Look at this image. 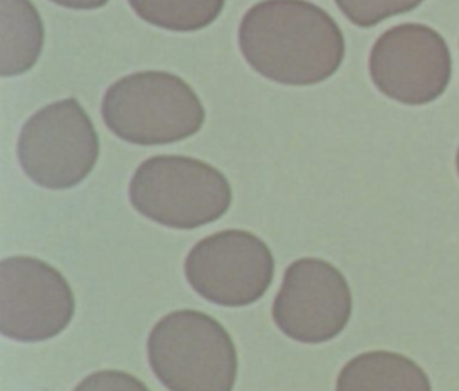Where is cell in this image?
<instances>
[{
	"instance_id": "1",
	"label": "cell",
	"mask_w": 459,
	"mask_h": 391,
	"mask_svg": "<svg viewBox=\"0 0 459 391\" xmlns=\"http://www.w3.org/2000/svg\"><path fill=\"white\" fill-rule=\"evenodd\" d=\"M238 45L260 75L289 86L317 84L344 59L337 23L323 9L299 0L255 5L242 20Z\"/></svg>"
},
{
	"instance_id": "2",
	"label": "cell",
	"mask_w": 459,
	"mask_h": 391,
	"mask_svg": "<svg viewBox=\"0 0 459 391\" xmlns=\"http://www.w3.org/2000/svg\"><path fill=\"white\" fill-rule=\"evenodd\" d=\"M147 359L169 391H233L238 353L226 326L195 308L160 317L147 337Z\"/></svg>"
},
{
	"instance_id": "3",
	"label": "cell",
	"mask_w": 459,
	"mask_h": 391,
	"mask_svg": "<svg viewBox=\"0 0 459 391\" xmlns=\"http://www.w3.org/2000/svg\"><path fill=\"white\" fill-rule=\"evenodd\" d=\"M204 108L192 86L169 72L147 70L115 81L102 99L109 131L134 145H163L194 136Z\"/></svg>"
},
{
	"instance_id": "4",
	"label": "cell",
	"mask_w": 459,
	"mask_h": 391,
	"mask_svg": "<svg viewBox=\"0 0 459 391\" xmlns=\"http://www.w3.org/2000/svg\"><path fill=\"white\" fill-rule=\"evenodd\" d=\"M231 199V185L219 169L181 154L147 158L129 183L133 208L174 230H194L221 219Z\"/></svg>"
},
{
	"instance_id": "5",
	"label": "cell",
	"mask_w": 459,
	"mask_h": 391,
	"mask_svg": "<svg viewBox=\"0 0 459 391\" xmlns=\"http://www.w3.org/2000/svg\"><path fill=\"white\" fill-rule=\"evenodd\" d=\"M99 136L77 99L43 106L22 127L16 152L39 187L65 190L84 181L99 160Z\"/></svg>"
},
{
	"instance_id": "6",
	"label": "cell",
	"mask_w": 459,
	"mask_h": 391,
	"mask_svg": "<svg viewBox=\"0 0 459 391\" xmlns=\"http://www.w3.org/2000/svg\"><path fill=\"white\" fill-rule=\"evenodd\" d=\"M185 276L204 300L221 307H247L258 301L274 278L269 246L246 230L212 233L188 251Z\"/></svg>"
},
{
	"instance_id": "7",
	"label": "cell",
	"mask_w": 459,
	"mask_h": 391,
	"mask_svg": "<svg viewBox=\"0 0 459 391\" xmlns=\"http://www.w3.org/2000/svg\"><path fill=\"white\" fill-rule=\"evenodd\" d=\"M353 296L346 276L328 260L303 256L283 273L273 301L274 325L292 341L321 344L348 326Z\"/></svg>"
},
{
	"instance_id": "8",
	"label": "cell",
	"mask_w": 459,
	"mask_h": 391,
	"mask_svg": "<svg viewBox=\"0 0 459 391\" xmlns=\"http://www.w3.org/2000/svg\"><path fill=\"white\" fill-rule=\"evenodd\" d=\"M75 314L72 285L48 262L14 255L0 262V332L22 343H39L68 328Z\"/></svg>"
},
{
	"instance_id": "9",
	"label": "cell",
	"mask_w": 459,
	"mask_h": 391,
	"mask_svg": "<svg viewBox=\"0 0 459 391\" xmlns=\"http://www.w3.org/2000/svg\"><path fill=\"white\" fill-rule=\"evenodd\" d=\"M373 84L389 99L423 106L441 97L452 77V56L445 38L423 23L387 29L369 54Z\"/></svg>"
},
{
	"instance_id": "10",
	"label": "cell",
	"mask_w": 459,
	"mask_h": 391,
	"mask_svg": "<svg viewBox=\"0 0 459 391\" xmlns=\"http://www.w3.org/2000/svg\"><path fill=\"white\" fill-rule=\"evenodd\" d=\"M335 391H432V386L423 368L411 357L389 350H369L341 368Z\"/></svg>"
},
{
	"instance_id": "11",
	"label": "cell",
	"mask_w": 459,
	"mask_h": 391,
	"mask_svg": "<svg viewBox=\"0 0 459 391\" xmlns=\"http://www.w3.org/2000/svg\"><path fill=\"white\" fill-rule=\"evenodd\" d=\"M43 48V25L27 0H4L0 29V75L13 77L30 70Z\"/></svg>"
},
{
	"instance_id": "12",
	"label": "cell",
	"mask_w": 459,
	"mask_h": 391,
	"mask_svg": "<svg viewBox=\"0 0 459 391\" xmlns=\"http://www.w3.org/2000/svg\"><path fill=\"white\" fill-rule=\"evenodd\" d=\"M134 11L152 25L170 30H197L212 23L224 0H129Z\"/></svg>"
},
{
	"instance_id": "13",
	"label": "cell",
	"mask_w": 459,
	"mask_h": 391,
	"mask_svg": "<svg viewBox=\"0 0 459 391\" xmlns=\"http://www.w3.org/2000/svg\"><path fill=\"white\" fill-rule=\"evenodd\" d=\"M423 0H337L342 13L359 27H373L378 22L416 9Z\"/></svg>"
},
{
	"instance_id": "14",
	"label": "cell",
	"mask_w": 459,
	"mask_h": 391,
	"mask_svg": "<svg viewBox=\"0 0 459 391\" xmlns=\"http://www.w3.org/2000/svg\"><path fill=\"white\" fill-rule=\"evenodd\" d=\"M74 391H151L138 377L124 369H99L86 375Z\"/></svg>"
},
{
	"instance_id": "15",
	"label": "cell",
	"mask_w": 459,
	"mask_h": 391,
	"mask_svg": "<svg viewBox=\"0 0 459 391\" xmlns=\"http://www.w3.org/2000/svg\"><path fill=\"white\" fill-rule=\"evenodd\" d=\"M63 5H68V7H79V9H84V7H99L102 5L106 0H56Z\"/></svg>"
},
{
	"instance_id": "16",
	"label": "cell",
	"mask_w": 459,
	"mask_h": 391,
	"mask_svg": "<svg viewBox=\"0 0 459 391\" xmlns=\"http://www.w3.org/2000/svg\"><path fill=\"white\" fill-rule=\"evenodd\" d=\"M455 169H457V176H459V149H457V154H455Z\"/></svg>"
}]
</instances>
